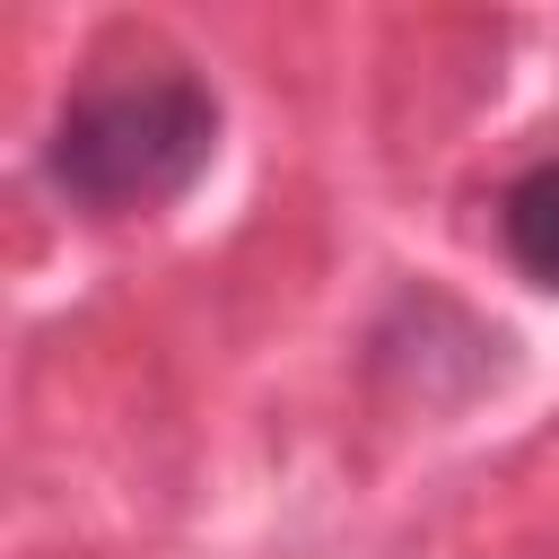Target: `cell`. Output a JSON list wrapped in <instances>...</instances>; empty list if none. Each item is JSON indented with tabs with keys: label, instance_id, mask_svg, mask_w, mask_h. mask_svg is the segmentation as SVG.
Returning a JSON list of instances; mask_svg holds the SVG:
<instances>
[{
	"label": "cell",
	"instance_id": "7a4b0ae2",
	"mask_svg": "<svg viewBox=\"0 0 559 559\" xmlns=\"http://www.w3.org/2000/svg\"><path fill=\"white\" fill-rule=\"evenodd\" d=\"M498 236H507V253L533 288H559V157L524 166L498 192Z\"/></svg>",
	"mask_w": 559,
	"mask_h": 559
},
{
	"label": "cell",
	"instance_id": "6da1fadb",
	"mask_svg": "<svg viewBox=\"0 0 559 559\" xmlns=\"http://www.w3.org/2000/svg\"><path fill=\"white\" fill-rule=\"evenodd\" d=\"M218 148V105L201 79L183 70H148V79H105L87 96H70V114L52 122V183L96 210V218H131L175 201Z\"/></svg>",
	"mask_w": 559,
	"mask_h": 559
}]
</instances>
